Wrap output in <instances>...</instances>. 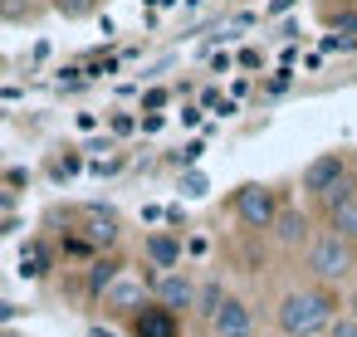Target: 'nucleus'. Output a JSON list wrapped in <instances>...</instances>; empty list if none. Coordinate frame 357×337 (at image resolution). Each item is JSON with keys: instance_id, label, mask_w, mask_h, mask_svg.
<instances>
[{"instance_id": "16", "label": "nucleus", "mask_w": 357, "mask_h": 337, "mask_svg": "<svg viewBox=\"0 0 357 337\" xmlns=\"http://www.w3.org/2000/svg\"><path fill=\"white\" fill-rule=\"evenodd\" d=\"M40 6H50V0H0V20H10V25H20V20H30Z\"/></svg>"}, {"instance_id": "7", "label": "nucleus", "mask_w": 357, "mask_h": 337, "mask_svg": "<svg viewBox=\"0 0 357 337\" xmlns=\"http://www.w3.org/2000/svg\"><path fill=\"white\" fill-rule=\"evenodd\" d=\"M347 171H352V157H347V152H318V157L298 171V191H303L308 201H318V196H323L328 186H337Z\"/></svg>"}, {"instance_id": "21", "label": "nucleus", "mask_w": 357, "mask_h": 337, "mask_svg": "<svg viewBox=\"0 0 357 337\" xmlns=\"http://www.w3.org/2000/svg\"><path fill=\"white\" fill-rule=\"evenodd\" d=\"M274 337H289V332H279V327H274Z\"/></svg>"}, {"instance_id": "9", "label": "nucleus", "mask_w": 357, "mask_h": 337, "mask_svg": "<svg viewBox=\"0 0 357 337\" xmlns=\"http://www.w3.org/2000/svg\"><path fill=\"white\" fill-rule=\"evenodd\" d=\"M196 274L186 269V264H176V269H157L152 274V298L157 303H167V308H176V313H191V303H196Z\"/></svg>"}, {"instance_id": "20", "label": "nucleus", "mask_w": 357, "mask_h": 337, "mask_svg": "<svg viewBox=\"0 0 357 337\" xmlns=\"http://www.w3.org/2000/svg\"><path fill=\"white\" fill-rule=\"evenodd\" d=\"M0 337H25V332H15V327H0Z\"/></svg>"}, {"instance_id": "5", "label": "nucleus", "mask_w": 357, "mask_h": 337, "mask_svg": "<svg viewBox=\"0 0 357 337\" xmlns=\"http://www.w3.org/2000/svg\"><path fill=\"white\" fill-rule=\"evenodd\" d=\"M201 332H206V337H259V313H255V303H250V298L230 293Z\"/></svg>"}, {"instance_id": "8", "label": "nucleus", "mask_w": 357, "mask_h": 337, "mask_svg": "<svg viewBox=\"0 0 357 337\" xmlns=\"http://www.w3.org/2000/svg\"><path fill=\"white\" fill-rule=\"evenodd\" d=\"M269 240H274L279 254H303L308 240H313V220H308V210H298V205H279V215H274V225H269Z\"/></svg>"}, {"instance_id": "12", "label": "nucleus", "mask_w": 357, "mask_h": 337, "mask_svg": "<svg viewBox=\"0 0 357 337\" xmlns=\"http://www.w3.org/2000/svg\"><path fill=\"white\" fill-rule=\"evenodd\" d=\"M225 298H230V288H225V279H220V274H206V279L196 283V303H191V318H196V322L206 327V322L215 318V308H220Z\"/></svg>"}, {"instance_id": "19", "label": "nucleus", "mask_w": 357, "mask_h": 337, "mask_svg": "<svg viewBox=\"0 0 357 337\" xmlns=\"http://www.w3.org/2000/svg\"><path fill=\"white\" fill-rule=\"evenodd\" d=\"M342 313H352V318H357V279L347 283V298H342Z\"/></svg>"}, {"instance_id": "3", "label": "nucleus", "mask_w": 357, "mask_h": 337, "mask_svg": "<svg viewBox=\"0 0 357 337\" xmlns=\"http://www.w3.org/2000/svg\"><path fill=\"white\" fill-rule=\"evenodd\" d=\"M279 191L274 186H264V181H245L235 196H230V215H235V225L245 230V235H269V225H274V215H279Z\"/></svg>"}, {"instance_id": "1", "label": "nucleus", "mask_w": 357, "mask_h": 337, "mask_svg": "<svg viewBox=\"0 0 357 337\" xmlns=\"http://www.w3.org/2000/svg\"><path fill=\"white\" fill-rule=\"evenodd\" d=\"M337 313H342L337 288L313 283V279L298 283V288H284V293L274 298V327L289 332V337H323Z\"/></svg>"}, {"instance_id": "10", "label": "nucleus", "mask_w": 357, "mask_h": 337, "mask_svg": "<svg viewBox=\"0 0 357 337\" xmlns=\"http://www.w3.org/2000/svg\"><path fill=\"white\" fill-rule=\"evenodd\" d=\"M128 332H132V337H181V313L167 308V303H157V298H147V303L128 318Z\"/></svg>"}, {"instance_id": "4", "label": "nucleus", "mask_w": 357, "mask_h": 337, "mask_svg": "<svg viewBox=\"0 0 357 337\" xmlns=\"http://www.w3.org/2000/svg\"><path fill=\"white\" fill-rule=\"evenodd\" d=\"M152 298V279H142V274H132V269H123L103 293H98V308H103V318H118V322H128L142 303Z\"/></svg>"}, {"instance_id": "15", "label": "nucleus", "mask_w": 357, "mask_h": 337, "mask_svg": "<svg viewBox=\"0 0 357 337\" xmlns=\"http://www.w3.org/2000/svg\"><path fill=\"white\" fill-rule=\"evenodd\" d=\"M323 225H333V230H337V235H347V240H352V244H357V196H352V201H347V205H337V210H333V215H328V220H323Z\"/></svg>"}, {"instance_id": "13", "label": "nucleus", "mask_w": 357, "mask_h": 337, "mask_svg": "<svg viewBox=\"0 0 357 337\" xmlns=\"http://www.w3.org/2000/svg\"><path fill=\"white\" fill-rule=\"evenodd\" d=\"M118 274H123V259H113V254H98V259L89 264V298L98 303V293H103V288H108Z\"/></svg>"}, {"instance_id": "17", "label": "nucleus", "mask_w": 357, "mask_h": 337, "mask_svg": "<svg viewBox=\"0 0 357 337\" xmlns=\"http://www.w3.org/2000/svg\"><path fill=\"white\" fill-rule=\"evenodd\" d=\"M50 10L64 15V20H89L98 10V0H50Z\"/></svg>"}, {"instance_id": "14", "label": "nucleus", "mask_w": 357, "mask_h": 337, "mask_svg": "<svg viewBox=\"0 0 357 337\" xmlns=\"http://www.w3.org/2000/svg\"><path fill=\"white\" fill-rule=\"evenodd\" d=\"M352 196H357V171H347V176H342V181H337V186H328V191H323V196H318V201H313V205H318V215H323V220H328V215H333V210H337V205H347V201H352Z\"/></svg>"}, {"instance_id": "11", "label": "nucleus", "mask_w": 357, "mask_h": 337, "mask_svg": "<svg viewBox=\"0 0 357 337\" xmlns=\"http://www.w3.org/2000/svg\"><path fill=\"white\" fill-rule=\"evenodd\" d=\"M142 259H147L152 269H176V264H186V244H181L176 230H152V235L142 240Z\"/></svg>"}, {"instance_id": "2", "label": "nucleus", "mask_w": 357, "mask_h": 337, "mask_svg": "<svg viewBox=\"0 0 357 337\" xmlns=\"http://www.w3.org/2000/svg\"><path fill=\"white\" fill-rule=\"evenodd\" d=\"M303 269L313 283H328V288H347L357 279V244L347 235H337L333 225L313 230L308 249H303Z\"/></svg>"}, {"instance_id": "18", "label": "nucleus", "mask_w": 357, "mask_h": 337, "mask_svg": "<svg viewBox=\"0 0 357 337\" xmlns=\"http://www.w3.org/2000/svg\"><path fill=\"white\" fill-rule=\"evenodd\" d=\"M323 337H357V318H352V313H337L333 327H328Z\"/></svg>"}, {"instance_id": "6", "label": "nucleus", "mask_w": 357, "mask_h": 337, "mask_svg": "<svg viewBox=\"0 0 357 337\" xmlns=\"http://www.w3.org/2000/svg\"><path fill=\"white\" fill-rule=\"evenodd\" d=\"M74 225H79L74 235L89 240L98 254L123 240V220H118V210H108V205H79V210H74Z\"/></svg>"}]
</instances>
